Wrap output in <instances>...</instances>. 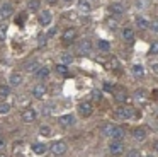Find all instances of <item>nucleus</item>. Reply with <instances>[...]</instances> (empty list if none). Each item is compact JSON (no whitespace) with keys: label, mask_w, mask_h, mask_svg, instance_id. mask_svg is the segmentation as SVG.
I'll return each mask as SVG.
<instances>
[{"label":"nucleus","mask_w":158,"mask_h":157,"mask_svg":"<svg viewBox=\"0 0 158 157\" xmlns=\"http://www.w3.org/2000/svg\"><path fill=\"white\" fill-rule=\"evenodd\" d=\"M116 99L119 102H124L127 99V96H126V92H117V96H116Z\"/></svg>","instance_id":"nucleus-32"},{"label":"nucleus","mask_w":158,"mask_h":157,"mask_svg":"<svg viewBox=\"0 0 158 157\" xmlns=\"http://www.w3.org/2000/svg\"><path fill=\"white\" fill-rule=\"evenodd\" d=\"M21 84H22V75L19 74V72L10 74V77H9V85H10V87H19Z\"/></svg>","instance_id":"nucleus-12"},{"label":"nucleus","mask_w":158,"mask_h":157,"mask_svg":"<svg viewBox=\"0 0 158 157\" xmlns=\"http://www.w3.org/2000/svg\"><path fill=\"white\" fill-rule=\"evenodd\" d=\"M49 150H51V154L55 157H60V155H65V154H66L68 145H66L65 142H55L51 147H49Z\"/></svg>","instance_id":"nucleus-2"},{"label":"nucleus","mask_w":158,"mask_h":157,"mask_svg":"<svg viewBox=\"0 0 158 157\" xmlns=\"http://www.w3.org/2000/svg\"><path fill=\"white\" fill-rule=\"evenodd\" d=\"M4 147H5V138H4L2 135H0V150L4 149Z\"/></svg>","instance_id":"nucleus-37"},{"label":"nucleus","mask_w":158,"mask_h":157,"mask_svg":"<svg viewBox=\"0 0 158 157\" xmlns=\"http://www.w3.org/2000/svg\"><path fill=\"white\" fill-rule=\"evenodd\" d=\"M36 78H39V80H44V78L49 77V68L48 67H39L38 70L34 72Z\"/></svg>","instance_id":"nucleus-17"},{"label":"nucleus","mask_w":158,"mask_h":157,"mask_svg":"<svg viewBox=\"0 0 158 157\" xmlns=\"http://www.w3.org/2000/svg\"><path fill=\"white\" fill-rule=\"evenodd\" d=\"M78 10L83 14H89L90 10H92V3H90V0H78Z\"/></svg>","instance_id":"nucleus-18"},{"label":"nucleus","mask_w":158,"mask_h":157,"mask_svg":"<svg viewBox=\"0 0 158 157\" xmlns=\"http://www.w3.org/2000/svg\"><path fill=\"white\" fill-rule=\"evenodd\" d=\"M61 38H63V41H65V43H72V41L77 39V31L73 29V27H68V29L63 33Z\"/></svg>","instance_id":"nucleus-14"},{"label":"nucleus","mask_w":158,"mask_h":157,"mask_svg":"<svg viewBox=\"0 0 158 157\" xmlns=\"http://www.w3.org/2000/svg\"><path fill=\"white\" fill-rule=\"evenodd\" d=\"M136 99H141V101H144V99H146V92L144 91H136Z\"/></svg>","instance_id":"nucleus-33"},{"label":"nucleus","mask_w":158,"mask_h":157,"mask_svg":"<svg viewBox=\"0 0 158 157\" xmlns=\"http://www.w3.org/2000/svg\"><path fill=\"white\" fill-rule=\"evenodd\" d=\"M39 5H41V0H29V2H27V9L32 10V12H34V10H38Z\"/></svg>","instance_id":"nucleus-26"},{"label":"nucleus","mask_w":158,"mask_h":157,"mask_svg":"<svg viewBox=\"0 0 158 157\" xmlns=\"http://www.w3.org/2000/svg\"><path fill=\"white\" fill-rule=\"evenodd\" d=\"M55 68H56V72H58L60 75H66V74H68V65H65V63H58Z\"/></svg>","instance_id":"nucleus-27"},{"label":"nucleus","mask_w":158,"mask_h":157,"mask_svg":"<svg viewBox=\"0 0 158 157\" xmlns=\"http://www.w3.org/2000/svg\"><path fill=\"white\" fill-rule=\"evenodd\" d=\"M109 12L112 14L114 17H119V16H124V5H121L119 2H114L109 5Z\"/></svg>","instance_id":"nucleus-9"},{"label":"nucleus","mask_w":158,"mask_h":157,"mask_svg":"<svg viewBox=\"0 0 158 157\" xmlns=\"http://www.w3.org/2000/svg\"><path fill=\"white\" fill-rule=\"evenodd\" d=\"M97 48H99L100 51H109L110 50V43L106 41V39H100V41H97Z\"/></svg>","instance_id":"nucleus-22"},{"label":"nucleus","mask_w":158,"mask_h":157,"mask_svg":"<svg viewBox=\"0 0 158 157\" xmlns=\"http://www.w3.org/2000/svg\"><path fill=\"white\" fill-rule=\"evenodd\" d=\"M0 96H2V97L10 96V85H9V84H2V85H0Z\"/></svg>","instance_id":"nucleus-24"},{"label":"nucleus","mask_w":158,"mask_h":157,"mask_svg":"<svg viewBox=\"0 0 158 157\" xmlns=\"http://www.w3.org/2000/svg\"><path fill=\"white\" fill-rule=\"evenodd\" d=\"M109 27H110V31H116L117 29V20L116 19H109Z\"/></svg>","instance_id":"nucleus-35"},{"label":"nucleus","mask_w":158,"mask_h":157,"mask_svg":"<svg viewBox=\"0 0 158 157\" xmlns=\"http://www.w3.org/2000/svg\"><path fill=\"white\" fill-rule=\"evenodd\" d=\"M126 157H141V155H139V150L138 149H131L129 152L126 154Z\"/></svg>","instance_id":"nucleus-31"},{"label":"nucleus","mask_w":158,"mask_h":157,"mask_svg":"<svg viewBox=\"0 0 158 157\" xmlns=\"http://www.w3.org/2000/svg\"><path fill=\"white\" fill-rule=\"evenodd\" d=\"M114 87V84H109V82H106V84H104V89H107V91H109V89H112Z\"/></svg>","instance_id":"nucleus-38"},{"label":"nucleus","mask_w":158,"mask_h":157,"mask_svg":"<svg viewBox=\"0 0 158 157\" xmlns=\"http://www.w3.org/2000/svg\"><path fill=\"white\" fill-rule=\"evenodd\" d=\"M104 133H106V137H109L110 140H123V137H124V130L121 128V126L110 125V123L104 126Z\"/></svg>","instance_id":"nucleus-1"},{"label":"nucleus","mask_w":158,"mask_h":157,"mask_svg":"<svg viewBox=\"0 0 158 157\" xmlns=\"http://www.w3.org/2000/svg\"><path fill=\"white\" fill-rule=\"evenodd\" d=\"M123 152H124L123 140H110V143H109V154L110 155H121Z\"/></svg>","instance_id":"nucleus-3"},{"label":"nucleus","mask_w":158,"mask_h":157,"mask_svg":"<svg viewBox=\"0 0 158 157\" xmlns=\"http://www.w3.org/2000/svg\"><path fill=\"white\" fill-rule=\"evenodd\" d=\"M94 99H97V101H100V92H95V94H94Z\"/></svg>","instance_id":"nucleus-40"},{"label":"nucleus","mask_w":158,"mask_h":157,"mask_svg":"<svg viewBox=\"0 0 158 157\" xmlns=\"http://www.w3.org/2000/svg\"><path fill=\"white\" fill-rule=\"evenodd\" d=\"M0 157H5V155H4V154H0Z\"/></svg>","instance_id":"nucleus-45"},{"label":"nucleus","mask_w":158,"mask_h":157,"mask_svg":"<svg viewBox=\"0 0 158 157\" xmlns=\"http://www.w3.org/2000/svg\"><path fill=\"white\" fill-rule=\"evenodd\" d=\"M39 133H41L43 137H48L49 133H51V128H49V126H41V128H39Z\"/></svg>","instance_id":"nucleus-30"},{"label":"nucleus","mask_w":158,"mask_h":157,"mask_svg":"<svg viewBox=\"0 0 158 157\" xmlns=\"http://www.w3.org/2000/svg\"><path fill=\"white\" fill-rule=\"evenodd\" d=\"M56 34V27H51V29L48 31V34H46V38H53Z\"/></svg>","instance_id":"nucleus-36"},{"label":"nucleus","mask_w":158,"mask_h":157,"mask_svg":"<svg viewBox=\"0 0 158 157\" xmlns=\"http://www.w3.org/2000/svg\"><path fill=\"white\" fill-rule=\"evenodd\" d=\"M78 51H80L82 55L90 53V51H92V43H90V39H83V41H80V44H78Z\"/></svg>","instance_id":"nucleus-16"},{"label":"nucleus","mask_w":158,"mask_h":157,"mask_svg":"<svg viewBox=\"0 0 158 157\" xmlns=\"http://www.w3.org/2000/svg\"><path fill=\"white\" fill-rule=\"evenodd\" d=\"M144 157H153V155H150V154H148V155H144Z\"/></svg>","instance_id":"nucleus-44"},{"label":"nucleus","mask_w":158,"mask_h":157,"mask_svg":"<svg viewBox=\"0 0 158 157\" xmlns=\"http://www.w3.org/2000/svg\"><path fill=\"white\" fill-rule=\"evenodd\" d=\"M150 20L146 19V17H136V26L139 27V29H150Z\"/></svg>","instance_id":"nucleus-19"},{"label":"nucleus","mask_w":158,"mask_h":157,"mask_svg":"<svg viewBox=\"0 0 158 157\" xmlns=\"http://www.w3.org/2000/svg\"><path fill=\"white\" fill-rule=\"evenodd\" d=\"M38 20H39V24H41L43 27H48L49 24L53 22V14L49 12V10H43V12L39 14Z\"/></svg>","instance_id":"nucleus-7"},{"label":"nucleus","mask_w":158,"mask_h":157,"mask_svg":"<svg viewBox=\"0 0 158 157\" xmlns=\"http://www.w3.org/2000/svg\"><path fill=\"white\" fill-rule=\"evenodd\" d=\"M116 114L119 116L121 119H129L134 116V109L131 108V106H121V108H117Z\"/></svg>","instance_id":"nucleus-5"},{"label":"nucleus","mask_w":158,"mask_h":157,"mask_svg":"<svg viewBox=\"0 0 158 157\" xmlns=\"http://www.w3.org/2000/svg\"><path fill=\"white\" fill-rule=\"evenodd\" d=\"M21 118H22V121H24V123H32V121H36V118H38V113H36L34 108L29 106V108H26L24 111H22Z\"/></svg>","instance_id":"nucleus-4"},{"label":"nucleus","mask_w":158,"mask_h":157,"mask_svg":"<svg viewBox=\"0 0 158 157\" xmlns=\"http://www.w3.org/2000/svg\"><path fill=\"white\" fill-rule=\"evenodd\" d=\"M133 137H134V140H138V142H143V140L146 138V133H144L143 128H136V130H133Z\"/></svg>","instance_id":"nucleus-21"},{"label":"nucleus","mask_w":158,"mask_h":157,"mask_svg":"<svg viewBox=\"0 0 158 157\" xmlns=\"http://www.w3.org/2000/svg\"><path fill=\"white\" fill-rule=\"evenodd\" d=\"M155 149H156V150H158V142H156V143H155Z\"/></svg>","instance_id":"nucleus-43"},{"label":"nucleus","mask_w":158,"mask_h":157,"mask_svg":"<svg viewBox=\"0 0 158 157\" xmlns=\"http://www.w3.org/2000/svg\"><path fill=\"white\" fill-rule=\"evenodd\" d=\"M63 2H66V3H72V2H73V0H63Z\"/></svg>","instance_id":"nucleus-42"},{"label":"nucleus","mask_w":158,"mask_h":157,"mask_svg":"<svg viewBox=\"0 0 158 157\" xmlns=\"http://www.w3.org/2000/svg\"><path fill=\"white\" fill-rule=\"evenodd\" d=\"M123 39L126 43H133L134 41V29L133 27H123Z\"/></svg>","instance_id":"nucleus-15"},{"label":"nucleus","mask_w":158,"mask_h":157,"mask_svg":"<svg viewBox=\"0 0 158 157\" xmlns=\"http://www.w3.org/2000/svg\"><path fill=\"white\" fill-rule=\"evenodd\" d=\"M44 2H46V3H49V5H55V3L58 2V0H44Z\"/></svg>","instance_id":"nucleus-39"},{"label":"nucleus","mask_w":158,"mask_h":157,"mask_svg":"<svg viewBox=\"0 0 158 157\" xmlns=\"http://www.w3.org/2000/svg\"><path fill=\"white\" fill-rule=\"evenodd\" d=\"M58 123L66 128V126H72L73 123H75V118H73V114H61L58 118Z\"/></svg>","instance_id":"nucleus-13"},{"label":"nucleus","mask_w":158,"mask_h":157,"mask_svg":"<svg viewBox=\"0 0 158 157\" xmlns=\"http://www.w3.org/2000/svg\"><path fill=\"white\" fill-rule=\"evenodd\" d=\"M150 55H158V41H153L150 46Z\"/></svg>","instance_id":"nucleus-29"},{"label":"nucleus","mask_w":158,"mask_h":157,"mask_svg":"<svg viewBox=\"0 0 158 157\" xmlns=\"http://www.w3.org/2000/svg\"><path fill=\"white\" fill-rule=\"evenodd\" d=\"M24 68H26V72H29V74H34V72L39 68V61L38 60H31L29 63H26Z\"/></svg>","instance_id":"nucleus-20"},{"label":"nucleus","mask_w":158,"mask_h":157,"mask_svg":"<svg viewBox=\"0 0 158 157\" xmlns=\"http://www.w3.org/2000/svg\"><path fill=\"white\" fill-rule=\"evenodd\" d=\"M46 91H48L46 84L44 82H39V84H36L34 87H32V96H34L36 99H43V96L46 94Z\"/></svg>","instance_id":"nucleus-8"},{"label":"nucleus","mask_w":158,"mask_h":157,"mask_svg":"<svg viewBox=\"0 0 158 157\" xmlns=\"http://www.w3.org/2000/svg\"><path fill=\"white\" fill-rule=\"evenodd\" d=\"M48 150H49V147L46 145V143H41V142L32 143V152H34L36 155H44Z\"/></svg>","instance_id":"nucleus-10"},{"label":"nucleus","mask_w":158,"mask_h":157,"mask_svg":"<svg viewBox=\"0 0 158 157\" xmlns=\"http://www.w3.org/2000/svg\"><path fill=\"white\" fill-rule=\"evenodd\" d=\"M151 68H153V72H155V74H158V63H155Z\"/></svg>","instance_id":"nucleus-41"},{"label":"nucleus","mask_w":158,"mask_h":157,"mask_svg":"<svg viewBox=\"0 0 158 157\" xmlns=\"http://www.w3.org/2000/svg\"><path fill=\"white\" fill-rule=\"evenodd\" d=\"M78 113L83 116V118H87V116H90L94 113V106H92V102H89V101H83V102H80L78 104Z\"/></svg>","instance_id":"nucleus-6"},{"label":"nucleus","mask_w":158,"mask_h":157,"mask_svg":"<svg viewBox=\"0 0 158 157\" xmlns=\"http://www.w3.org/2000/svg\"><path fill=\"white\" fill-rule=\"evenodd\" d=\"M12 14H14V7L10 3H2V7H0V17L2 19H9Z\"/></svg>","instance_id":"nucleus-11"},{"label":"nucleus","mask_w":158,"mask_h":157,"mask_svg":"<svg viewBox=\"0 0 158 157\" xmlns=\"http://www.w3.org/2000/svg\"><path fill=\"white\" fill-rule=\"evenodd\" d=\"M150 29H151V33L158 34V20H155V22L150 24Z\"/></svg>","instance_id":"nucleus-34"},{"label":"nucleus","mask_w":158,"mask_h":157,"mask_svg":"<svg viewBox=\"0 0 158 157\" xmlns=\"http://www.w3.org/2000/svg\"><path fill=\"white\" fill-rule=\"evenodd\" d=\"M12 109L10 102H0V114H9Z\"/></svg>","instance_id":"nucleus-23"},{"label":"nucleus","mask_w":158,"mask_h":157,"mask_svg":"<svg viewBox=\"0 0 158 157\" xmlns=\"http://www.w3.org/2000/svg\"><path fill=\"white\" fill-rule=\"evenodd\" d=\"M133 74L134 75H136V77H143V75H144V68L143 67H141V65H133Z\"/></svg>","instance_id":"nucleus-28"},{"label":"nucleus","mask_w":158,"mask_h":157,"mask_svg":"<svg viewBox=\"0 0 158 157\" xmlns=\"http://www.w3.org/2000/svg\"><path fill=\"white\" fill-rule=\"evenodd\" d=\"M60 60H61V63H65V65H70L73 61V56L70 53H61L60 55Z\"/></svg>","instance_id":"nucleus-25"}]
</instances>
